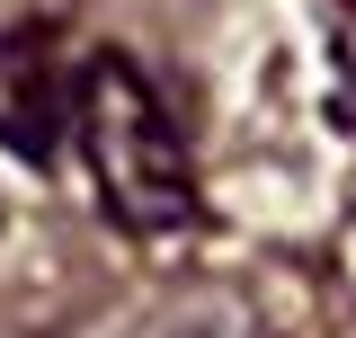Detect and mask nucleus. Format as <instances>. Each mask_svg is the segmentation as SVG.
Segmentation results:
<instances>
[{"label":"nucleus","mask_w":356,"mask_h":338,"mask_svg":"<svg viewBox=\"0 0 356 338\" xmlns=\"http://www.w3.org/2000/svg\"><path fill=\"white\" fill-rule=\"evenodd\" d=\"M72 143L89 161V187L116 232L134 241H178L196 232V161L178 143L170 107L125 54H89L81 63V107H72Z\"/></svg>","instance_id":"f257e3e1"},{"label":"nucleus","mask_w":356,"mask_h":338,"mask_svg":"<svg viewBox=\"0 0 356 338\" xmlns=\"http://www.w3.org/2000/svg\"><path fill=\"white\" fill-rule=\"evenodd\" d=\"M72 107H81V72L63 81L54 36H36V27L0 36V152L44 169L54 161V134L72 125Z\"/></svg>","instance_id":"f03ea898"},{"label":"nucleus","mask_w":356,"mask_h":338,"mask_svg":"<svg viewBox=\"0 0 356 338\" xmlns=\"http://www.w3.org/2000/svg\"><path fill=\"white\" fill-rule=\"evenodd\" d=\"M321 45H330V116L356 125V0H321Z\"/></svg>","instance_id":"7ed1b4c3"}]
</instances>
